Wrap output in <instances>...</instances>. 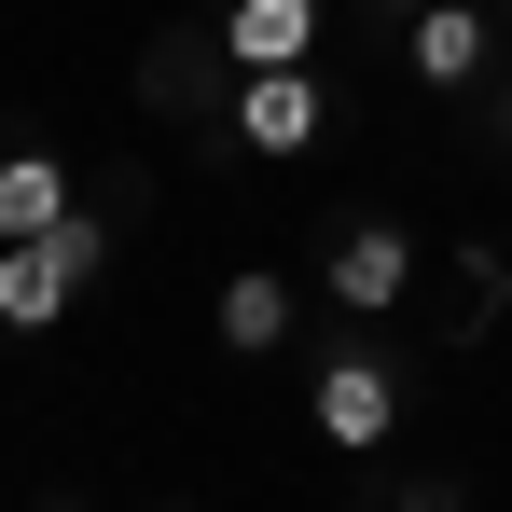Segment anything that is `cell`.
<instances>
[{"mask_svg":"<svg viewBox=\"0 0 512 512\" xmlns=\"http://www.w3.org/2000/svg\"><path fill=\"white\" fill-rule=\"evenodd\" d=\"M402 56H416V84H471L485 70V0H429Z\"/></svg>","mask_w":512,"mask_h":512,"instance_id":"ba28073f","label":"cell"},{"mask_svg":"<svg viewBox=\"0 0 512 512\" xmlns=\"http://www.w3.org/2000/svg\"><path fill=\"white\" fill-rule=\"evenodd\" d=\"M56 208H70V167L56 153H0V236H42Z\"/></svg>","mask_w":512,"mask_h":512,"instance_id":"9c48e42d","label":"cell"},{"mask_svg":"<svg viewBox=\"0 0 512 512\" xmlns=\"http://www.w3.org/2000/svg\"><path fill=\"white\" fill-rule=\"evenodd\" d=\"M222 70H236V56H222V28H167L139 84H153V111H167V125H208V111H222Z\"/></svg>","mask_w":512,"mask_h":512,"instance_id":"5b68a950","label":"cell"},{"mask_svg":"<svg viewBox=\"0 0 512 512\" xmlns=\"http://www.w3.org/2000/svg\"><path fill=\"white\" fill-rule=\"evenodd\" d=\"M457 291H471V305H457V333H499V319H512V250L471 236V250H457Z\"/></svg>","mask_w":512,"mask_h":512,"instance_id":"30bf717a","label":"cell"},{"mask_svg":"<svg viewBox=\"0 0 512 512\" xmlns=\"http://www.w3.org/2000/svg\"><path fill=\"white\" fill-rule=\"evenodd\" d=\"M97 263H111V222H97L84 194H70L42 236H0V333H56V319L84 305Z\"/></svg>","mask_w":512,"mask_h":512,"instance_id":"6da1fadb","label":"cell"},{"mask_svg":"<svg viewBox=\"0 0 512 512\" xmlns=\"http://www.w3.org/2000/svg\"><path fill=\"white\" fill-rule=\"evenodd\" d=\"M291 319H305V305H291V277H277V263L222 277V305H208V333L236 346V360H277V346H291Z\"/></svg>","mask_w":512,"mask_h":512,"instance_id":"52a82bcc","label":"cell"},{"mask_svg":"<svg viewBox=\"0 0 512 512\" xmlns=\"http://www.w3.org/2000/svg\"><path fill=\"white\" fill-rule=\"evenodd\" d=\"M374 14H429V0H374Z\"/></svg>","mask_w":512,"mask_h":512,"instance_id":"8fae6325","label":"cell"},{"mask_svg":"<svg viewBox=\"0 0 512 512\" xmlns=\"http://www.w3.org/2000/svg\"><path fill=\"white\" fill-rule=\"evenodd\" d=\"M222 125L250 139L263 167H291V153H319V125H333V84H319V70H236Z\"/></svg>","mask_w":512,"mask_h":512,"instance_id":"7a4b0ae2","label":"cell"},{"mask_svg":"<svg viewBox=\"0 0 512 512\" xmlns=\"http://www.w3.org/2000/svg\"><path fill=\"white\" fill-rule=\"evenodd\" d=\"M305 416H319V443H346V457H374V443L402 429V374H388L374 346H346L333 374H319V402H305Z\"/></svg>","mask_w":512,"mask_h":512,"instance_id":"3957f363","label":"cell"},{"mask_svg":"<svg viewBox=\"0 0 512 512\" xmlns=\"http://www.w3.org/2000/svg\"><path fill=\"white\" fill-rule=\"evenodd\" d=\"M319 277H333V305H346V319H388V305L416 291V236H402V222H346Z\"/></svg>","mask_w":512,"mask_h":512,"instance_id":"277c9868","label":"cell"},{"mask_svg":"<svg viewBox=\"0 0 512 512\" xmlns=\"http://www.w3.org/2000/svg\"><path fill=\"white\" fill-rule=\"evenodd\" d=\"M222 56L236 70H305L319 56V0H222Z\"/></svg>","mask_w":512,"mask_h":512,"instance_id":"8992f818","label":"cell"}]
</instances>
